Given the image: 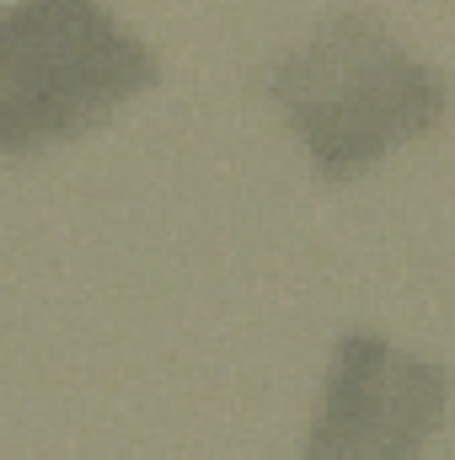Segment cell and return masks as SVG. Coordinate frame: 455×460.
<instances>
[{
    "label": "cell",
    "instance_id": "3957f363",
    "mask_svg": "<svg viewBox=\"0 0 455 460\" xmlns=\"http://www.w3.org/2000/svg\"><path fill=\"white\" fill-rule=\"evenodd\" d=\"M451 369L380 332H343L300 460H429L451 418Z\"/></svg>",
    "mask_w": 455,
    "mask_h": 460
},
{
    "label": "cell",
    "instance_id": "7a4b0ae2",
    "mask_svg": "<svg viewBox=\"0 0 455 460\" xmlns=\"http://www.w3.org/2000/svg\"><path fill=\"white\" fill-rule=\"evenodd\" d=\"M161 81V59L103 0H16L0 22V145L59 150Z\"/></svg>",
    "mask_w": 455,
    "mask_h": 460
},
{
    "label": "cell",
    "instance_id": "6da1fadb",
    "mask_svg": "<svg viewBox=\"0 0 455 460\" xmlns=\"http://www.w3.org/2000/svg\"><path fill=\"white\" fill-rule=\"evenodd\" d=\"M263 86L322 182L364 177L451 113V81L359 5L322 16Z\"/></svg>",
    "mask_w": 455,
    "mask_h": 460
}]
</instances>
